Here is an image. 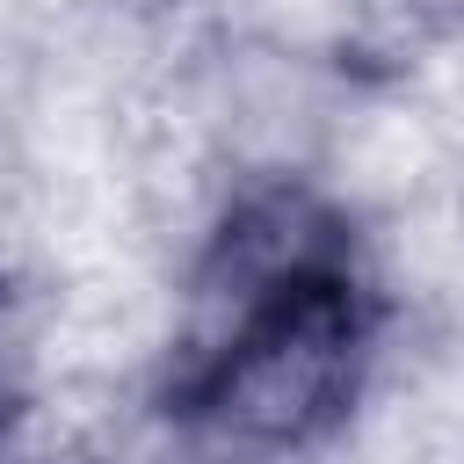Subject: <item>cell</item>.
I'll list each match as a JSON object with an SVG mask.
<instances>
[{
	"mask_svg": "<svg viewBox=\"0 0 464 464\" xmlns=\"http://www.w3.org/2000/svg\"><path fill=\"white\" fill-rule=\"evenodd\" d=\"M304 181L355 232L370 218H392V210L450 188L457 152L399 72H355L326 116V138H319V160Z\"/></svg>",
	"mask_w": 464,
	"mask_h": 464,
	"instance_id": "6da1fadb",
	"label": "cell"
},
{
	"mask_svg": "<svg viewBox=\"0 0 464 464\" xmlns=\"http://www.w3.org/2000/svg\"><path fill=\"white\" fill-rule=\"evenodd\" d=\"M348 276L377 319L464 326V181L348 232Z\"/></svg>",
	"mask_w": 464,
	"mask_h": 464,
	"instance_id": "7a4b0ae2",
	"label": "cell"
}]
</instances>
